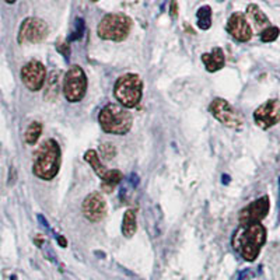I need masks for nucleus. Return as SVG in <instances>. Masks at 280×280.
<instances>
[{
    "label": "nucleus",
    "mask_w": 280,
    "mask_h": 280,
    "mask_svg": "<svg viewBox=\"0 0 280 280\" xmlns=\"http://www.w3.org/2000/svg\"><path fill=\"white\" fill-rule=\"evenodd\" d=\"M266 242V229L261 223L240 226L232 234L231 245L244 261L254 262Z\"/></svg>",
    "instance_id": "obj_1"
},
{
    "label": "nucleus",
    "mask_w": 280,
    "mask_h": 280,
    "mask_svg": "<svg viewBox=\"0 0 280 280\" xmlns=\"http://www.w3.org/2000/svg\"><path fill=\"white\" fill-rule=\"evenodd\" d=\"M60 168V147L58 142L49 139L44 142L34 154L32 171L41 179H53Z\"/></svg>",
    "instance_id": "obj_2"
},
{
    "label": "nucleus",
    "mask_w": 280,
    "mask_h": 280,
    "mask_svg": "<svg viewBox=\"0 0 280 280\" xmlns=\"http://www.w3.org/2000/svg\"><path fill=\"white\" fill-rule=\"evenodd\" d=\"M102 130L112 135H125L130 130L133 118L127 108L121 104H106L98 116Z\"/></svg>",
    "instance_id": "obj_3"
},
{
    "label": "nucleus",
    "mask_w": 280,
    "mask_h": 280,
    "mask_svg": "<svg viewBox=\"0 0 280 280\" xmlns=\"http://www.w3.org/2000/svg\"><path fill=\"white\" fill-rule=\"evenodd\" d=\"M114 94L118 102L125 108H135L142 100L143 81L137 75L127 73L116 80Z\"/></svg>",
    "instance_id": "obj_4"
},
{
    "label": "nucleus",
    "mask_w": 280,
    "mask_h": 280,
    "mask_svg": "<svg viewBox=\"0 0 280 280\" xmlns=\"http://www.w3.org/2000/svg\"><path fill=\"white\" fill-rule=\"evenodd\" d=\"M130 28H132V20L127 16L112 13V14H106L105 17L100 21L97 32L101 39L119 42L127 38Z\"/></svg>",
    "instance_id": "obj_5"
},
{
    "label": "nucleus",
    "mask_w": 280,
    "mask_h": 280,
    "mask_svg": "<svg viewBox=\"0 0 280 280\" xmlns=\"http://www.w3.org/2000/svg\"><path fill=\"white\" fill-rule=\"evenodd\" d=\"M63 96L70 102L81 101L87 93V76L84 70L75 65L69 69L63 77Z\"/></svg>",
    "instance_id": "obj_6"
},
{
    "label": "nucleus",
    "mask_w": 280,
    "mask_h": 280,
    "mask_svg": "<svg viewBox=\"0 0 280 280\" xmlns=\"http://www.w3.org/2000/svg\"><path fill=\"white\" fill-rule=\"evenodd\" d=\"M209 111L212 112V115L224 126L240 130L244 126V119L240 115V112L231 106V104L223 98H214L212 104L209 105Z\"/></svg>",
    "instance_id": "obj_7"
},
{
    "label": "nucleus",
    "mask_w": 280,
    "mask_h": 280,
    "mask_svg": "<svg viewBox=\"0 0 280 280\" xmlns=\"http://www.w3.org/2000/svg\"><path fill=\"white\" fill-rule=\"evenodd\" d=\"M48 35V25L44 20L28 17L23 21L19 31L20 44H39Z\"/></svg>",
    "instance_id": "obj_8"
},
{
    "label": "nucleus",
    "mask_w": 280,
    "mask_h": 280,
    "mask_svg": "<svg viewBox=\"0 0 280 280\" xmlns=\"http://www.w3.org/2000/svg\"><path fill=\"white\" fill-rule=\"evenodd\" d=\"M21 80L31 91H39L47 80L45 66L39 60H31L21 69Z\"/></svg>",
    "instance_id": "obj_9"
},
{
    "label": "nucleus",
    "mask_w": 280,
    "mask_h": 280,
    "mask_svg": "<svg viewBox=\"0 0 280 280\" xmlns=\"http://www.w3.org/2000/svg\"><path fill=\"white\" fill-rule=\"evenodd\" d=\"M254 121L261 129H269L280 122V102L278 100H268L254 111Z\"/></svg>",
    "instance_id": "obj_10"
},
{
    "label": "nucleus",
    "mask_w": 280,
    "mask_h": 280,
    "mask_svg": "<svg viewBox=\"0 0 280 280\" xmlns=\"http://www.w3.org/2000/svg\"><path fill=\"white\" fill-rule=\"evenodd\" d=\"M271 209V202L268 196H262L259 199L250 203L247 207H244L240 212V224H254V223H261L269 213Z\"/></svg>",
    "instance_id": "obj_11"
},
{
    "label": "nucleus",
    "mask_w": 280,
    "mask_h": 280,
    "mask_svg": "<svg viewBox=\"0 0 280 280\" xmlns=\"http://www.w3.org/2000/svg\"><path fill=\"white\" fill-rule=\"evenodd\" d=\"M81 212L90 222H101L106 214V202L100 192H91L83 201Z\"/></svg>",
    "instance_id": "obj_12"
},
{
    "label": "nucleus",
    "mask_w": 280,
    "mask_h": 280,
    "mask_svg": "<svg viewBox=\"0 0 280 280\" xmlns=\"http://www.w3.org/2000/svg\"><path fill=\"white\" fill-rule=\"evenodd\" d=\"M227 31L238 42H247L252 38V28L242 13H234L227 21Z\"/></svg>",
    "instance_id": "obj_13"
},
{
    "label": "nucleus",
    "mask_w": 280,
    "mask_h": 280,
    "mask_svg": "<svg viewBox=\"0 0 280 280\" xmlns=\"http://www.w3.org/2000/svg\"><path fill=\"white\" fill-rule=\"evenodd\" d=\"M45 88H44V98L48 102H55L60 96V90L63 86V78H62V72L55 69L48 75L45 80Z\"/></svg>",
    "instance_id": "obj_14"
},
{
    "label": "nucleus",
    "mask_w": 280,
    "mask_h": 280,
    "mask_svg": "<svg viewBox=\"0 0 280 280\" xmlns=\"http://www.w3.org/2000/svg\"><path fill=\"white\" fill-rule=\"evenodd\" d=\"M202 62L206 70L210 72V73H214V72L223 69L224 68V63H226V56H224L223 49L213 48L210 53H203Z\"/></svg>",
    "instance_id": "obj_15"
},
{
    "label": "nucleus",
    "mask_w": 280,
    "mask_h": 280,
    "mask_svg": "<svg viewBox=\"0 0 280 280\" xmlns=\"http://www.w3.org/2000/svg\"><path fill=\"white\" fill-rule=\"evenodd\" d=\"M84 160L93 167V170H94L97 177H100L101 179L105 178L109 170L106 168L105 165L102 164V161H101V158H100V155H98L96 150H87L86 154H84Z\"/></svg>",
    "instance_id": "obj_16"
},
{
    "label": "nucleus",
    "mask_w": 280,
    "mask_h": 280,
    "mask_svg": "<svg viewBox=\"0 0 280 280\" xmlns=\"http://www.w3.org/2000/svg\"><path fill=\"white\" fill-rule=\"evenodd\" d=\"M247 14H248V17L254 21V24L256 25V28H263V27L266 28V27H269V19L266 17V14L262 11L259 6L250 4V6L247 7Z\"/></svg>",
    "instance_id": "obj_17"
},
{
    "label": "nucleus",
    "mask_w": 280,
    "mask_h": 280,
    "mask_svg": "<svg viewBox=\"0 0 280 280\" xmlns=\"http://www.w3.org/2000/svg\"><path fill=\"white\" fill-rule=\"evenodd\" d=\"M136 213L135 210L129 209L126 210L125 216H124V222H122V234L125 235L126 238H130L133 237L136 232Z\"/></svg>",
    "instance_id": "obj_18"
},
{
    "label": "nucleus",
    "mask_w": 280,
    "mask_h": 280,
    "mask_svg": "<svg viewBox=\"0 0 280 280\" xmlns=\"http://www.w3.org/2000/svg\"><path fill=\"white\" fill-rule=\"evenodd\" d=\"M121 179H122V173L119 170H109L105 178L102 179V185H101L102 191L105 193H111L116 185L121 182Z\"/></svg>",
    "instance_id": "obj_19"
},
{
    "label": "nucleus",
    "mask_w": 280,
    "mask_h": 280,
    "mask_svg": "<svg viewBox=\"0 0 280 280\" xmlns=\"http://www.w3.org/2000/svg\"><path fill=\"white\" fill-rule=\"evenodd\" d=\"M196 20H198V27L201 29L210 28L212 27V7L202 6L196 11Z\"/></svg>",
    "instance_id": "obj_20"
},
{
    "label": "nucleus",
    "mask_w": 280,
    "mask_h": 280,
    "mask_svg": "<svg viewBox=\"0 0 280 280\" xmlns=\"http://www.w3.org/2000/svg\"><path fill=\"white\" fill-rule=\"evenodd\" d=\"M42 133V125L39 122H32L25 130V143L27 145H35L38 142L39 136Z\"/></svg>",
    "instance_id": "obj_21"
},
{
    "label": "nucleus",
    "mask_w": 280,
    "mask_h": 280,
    "mask_svg": "<svg viewBox=\"0 0 280 280\" xmlns=\"http://www.w3.org/2000/svg\"><path fill=\"white\" fill-rule=\"evenodd\" d=\"M279 35H280V29L278 28V27L269 25V27H266V28L261 32V41L262 42H273V41L278 39Z\"/></svg>",
    "instance_id": "obj_22"
},
{
    "label": "nucleus",
    "mask_w": 280,
    "mask_h": 280,
    "mask_svg": "<svg viewBox=\"0 0 280 280\" xmlns=\"http://www.w3.org/2000/svg\"><path fill=\"white\" fill-rule=\"evenodd\" d=\"M98 155H101L100 158L106 160V161L112 160L116 155L115 146L112 145V143H102V145L100 146V154Z\"/></svg>",
    "instance_id": "obj_23"
},
{
    "label": "nucleus",
    "mask_w": 280,
    "mask_h": 280,
    "mask_svg": "<svg viewBox=\"0 0 280 280\" xmlns=\"http://www.w3.org/2000/svg\"><path fill=\"white\" fill-rule=\"evenodd\" d=\"M84 31H86L84 21H83V19H77L75 21V31H73L72 35L69 37V41H77V39H81L83 38V35H84Z\"/></svg>",
    "instance_id": "obj_24"
},
{
    "label": "nucleus",
    "mask_w": 280,
    "mask_h": 280,
    "mask_svg": "<svg viewBox=\"0 0 280 280\" xmlns=\"http://www.w3.org/2000/svg\"><path fill=\"white\" fill-rule=\"evenodd\" d=\"M252 278H255V271L254 269H245L238 275L237 280H251Z\"/></svg>",
    "instance_id": "obj_25"
},
{
    "label": "nucleus",
    "mask_w": 280,
    "mask_h": 280,
    "mask_svg": "<svg viewBox=\"0 0 280 280\" xmlns=\"http://www.w3.org/2000/svg\"><path fill=\"white\" fill-rule=\"evenodd\" d=\"M170 14H171L173 19H177V17H178V3H177V0H173V1H171V11H170Z\"/></svg>",
    "instance_id": "obj_26"
},
{
    "label": "nucleus",
    "mask_w": 280,
    "mask_h": 280,
    "mask_svg": "<svg viewBox=\"0 0 280 280\" xmlns=\"http://www.w3.org/2000/svg\"><path fill=\"white\" fill-rule=\"evenodd\" d=\"M58 49H59V52H60L62 55H65V58L69 60V53H70V51H69L68 44H62V45H59Z\"/></svg>",
    "instance_id": "obj_27"
},
{
    "label": "nucleus",
    "mask_w": 280,
    "mask_h": 280,
    "mask_svg": "<svg viewBox=\"0 0 280 280\" xmlns=\"http://www.w3.org/2000/svg\"><path fill=\"white\" fill-rule=\"evenodd\" d=\"M56 240H58L59 245H60V247H66V245H68L66 238H65V237H62V235H56Z\"/></svg>",
    "instance_id": "obj_28"
},
{
    "label": "nucleus",
    "mask_w": 280,
    "mask_h": 280,
    "mask_svg": "<svg viewBox=\"0 0 280 280\" xmlns=\"http://www.w3.org/2000/svg\"><path fill=\"white\" fill-rule=\"evenodd\" d=\"M130 178H132V179H130V182L133 184V186H137V184H139V178H137V175L132 174Z\"/></svg>",
    "instance_id": "obj_29"
},
{
    "label": "nucleus",
    "mask_w": 280,
    "mask_h": 280,
    "mask_svg": "<svg viewBox=\"0 0 280 280\" xmlns=\"http://www.w3.org/2000/svg\"><path fill=\"white\" fill-rule=\"evenodd\" d=\"M6 3H9V4H13V3H16V0H4Z\"/></svg>",
    "instance_id": "obj_30"
},
{
    "label": "nucleus",
    "mask_w": 280,
    "mask_h": 280,
    "mask_svg": "<svg viewBox=\"0 0 280 280\" xmlns=\"http://www.w3.org/2000/svg\"><path fill=\"white\" fill-rule=\"evenodd\" d=\"M278 204H279V210H280V178H279V202H278Z\"/></svg>",
    "instance_id": "obj_31"
},
{
    "label": "nucleus",
    "mask_w": 280,
    "mask_h": 280,
    "mask_svg": "<svg viewBox=\"0 0 280 280\" xmlns=\"http://www.w3.org/2000/svg\"><path fill=\"white\" fill-rule=\"evenodd\" d=\"M217 1H223V0H217Z\"/></svg>",
    "instance_id": "obj_32"
},
{
    "label": "nucleus",
    "mask_w": 280,
    "mask_h": 280,
    "mask_svg": "<svg viewBox=\"0 0 280 280\" xmlns=\"http://www.w3.org/2000/svg\"><path fill=\"white\" fill-rule=\"evenodd\" d=\"M93 1H97V0H93Z\"/></svg>",
    "instance_id": "obj_33"
}]
</instances>
